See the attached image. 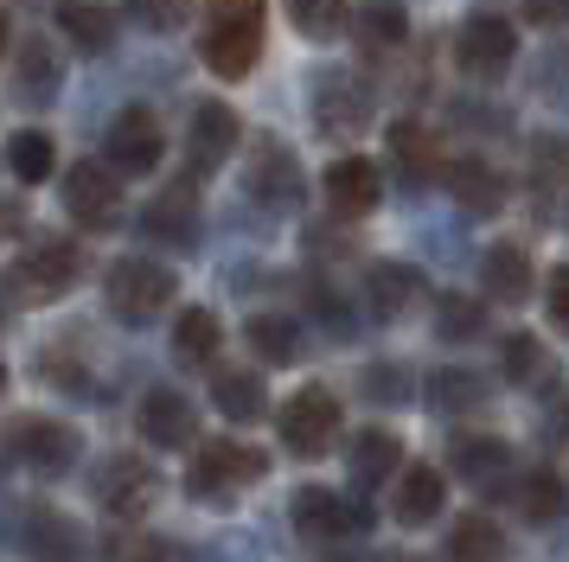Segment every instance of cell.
Instances as JSON below:
<instances>
[{
  "label": "cell",
  "instance_id": "31",
  "mask_svg": "<svg viewBox=\"0 0 569 562\" xmlns=\"http://www.w3.org/2000/svg\"><path fill=\"white\" fill-rule=\"evenodd\" d=\"M218 345H224V327L211 307H186L173 320V358L180 364H218Z\"/></svg>",
  "mask_w": 569,
  "mask_h": 562
},
{
  "label": "cell",
  "instance_id": "6",
  "mask_svg": "<svg viewBox=\"0 0 569 562\" xmlns=\"http://www.w3.org/2000/svg\"><path fill=\"white\" fill-rule=\"evenodd\" d=\"M339 397L333 390H320V383H308V390H295L282 403V415H276V429H282V448L301 460H320L327 448L339 441Z\"/></svg>",
  "mask_w": 569,
  "mask_h": 562
},
{
  "label": "cell",
  "instance_id": "8",
  "mask_svg": "<svg viewBox=\"0 0 569 562\" xmlns=\"http://www.w3.org/2000/svg\"><path fill=\"white\" fill-rule=\"evenodd\" d=\"M199 237H206V211H199V185L192 179H173L167 192L148 199V211H141V243L199 250Z\"/></svg>",
  "mask_w": 569,
  "mask_h": 562
},
{
  "label": "cell",
  "instance_id": "7",
  "mask_svg": "<svg viewBox=\"0 0 569 562\" xmlns=\"http://www.w3.org/2000/svg\"><path fill=\"white\" fill-rule=\"evenodd\" d=\"M313 128L327 141H359L371 128V83L352 71H320L313 77Z\"/></svg>",
  "mask_w": 569,
  "mask_h": 562
},
{
  "label": "cell",
  "instance_id": "26",
  "mask_svg": "<svg viewBox=\"0 0 569 562\" xmlns=\"http://www.w3.org/2000/svg\"><path fill=\"white\" fill-rule=\"evenodd\" d=\"M211 403H218V415H231V422H257V415H269V390H262L257 371L224 364V371H211Z\"/></svg>",
  "mask_w": 569,
  "mask_h": 562
},
{
  "label": "cell",
  "instance_id": "35",
  "mask_svg": "<svg viewBox=\"0 0 569 562\" xmlns=\"http://www.w3.org/2000/svg\"><path fill=\"white\" fill-rule=\"evenodd\" d=\"M512 505H518V518L525 524H557L563 518V480L557 473H525V480L512 485Z\"/></svg>",
  "mask_w": 569,
  "mask_h": 562
},
{
  "label": "cell",
  "instance_id": "13",
  "mask_svg": "<svg viewBox=\"0 0 569 562\" xmlns=\"http://www.w3.org/2000/svg\"><path fill=\"white\" fill-rule=\"evenodd\" d=\"M288 511H295V531L313 536V543H333V536L371 531V505L346 499V492H327V485H301Z\"/></svg>",
  "mask_w": 569,
  "mask_h": 562
},
{
  "label": "cell",
  "instance_id": "34",
  "mask_svg": "<svg viewBox=\"0 0 569 562\" xmlns=\"http://www.w3.org/2000/svg\"><path fill=\"white\" fill-rule=\"evenodd\" d=\"M7 167H13V179L20 185H46V179L58 173V148L46 128H20L13 141H7Z\"/></svg>",
  "mask_w": 569,
  "mask_h": 562
},
{
  "label": "cell",
  "instance_id": "1",
  "mask_svg": "<svg viewBox=\"0 0 569 562\" xmlns=\"http://www.w3.org/2000/svg\"><path fill=\"white\" fill-rule=\"evenodd\" d=\"M262 473H269V454L250 448V441H199V454L186 466V499H199V505H237Z\"/></svg>",
  "mask_w": 569,
  "mask_h": 562
},
{
  "label": "cell",
  "instance_id": "25",
  "mask_svg": "<svg viewBox=\"0 0 569 562\" xmlns=\"http://www.w3.org/2000/svg\"><path fill=\"white\" fill-rule=\"evenodd\" d=\"M58 32L78 51L103 58V51L116 46V7H103V0H64V7H58Z\"/></svg>",
  "mask_w": 569,
  "mask_h": 562
},
{
  "label": "cell",
  "instance_id": "12",
  "mask_svg": "<svg viewBox=\"0 0 569 562\" xmlns=\"http://www.w3.org/2000/svg\"><path fill=\"white\" fill-rule=\"evenodd\" d=\"M154 499H160V473L141 454H116V460L97 466V505H103L109 518H122V524H129V518H148Z\"/></svg>",
  "mask_w": 569,
  "mask_h": 562
},
{
  "label": "cell",
  "instance_id": "21",
  "mask_svg": "<svg viewBox=\"0 0 569 562\" xmlns=\"http://www.w3.org/2000/svg\"><path fill=\"white\" fill-rule=\"evenodd\" d=\"M346 473H352V485H385L390 473H403V441L390 429H365L352 434V448H346Z\"/></svg>",
  "mask_w": 569,
  "mask_h": 562
},
{
  "label": "cell",
  "instance_id": "45",
  "mask_svg": "<svg viewBox=\"0 0 569 562\" xmlns=\"http://www.w3.org/2000/svg\"><path fill=\"white\" fill-rule=\"evenodd\" d=\"M525 20H531V26H563L569 20V0H525Z\"/></svg>",
  "mask_w": 569,
  "mask_h": 562
},
{
  "label": "cell",
  "instance_id": "30",
  "mask_svg": "<svg viewBox=\"0 0 569 562\" xmlns=\"http://www.w3.org/2000/svg\"><path fill=\"white\" fill-rule=\"evenodd\" d=\"M390 160H397L403 179H416V185H422V179H441V167H448L441 148H436V134L422 122H390Z\"/></svg>",
  "mask_w": 569,
  "mask_h": 562
},
{
  "label": "cell",
  "instance_id": "10",
  "mask_svg": "<svg viewBox=\"0 0 569 562\" xmlns=\"http://www.w3.org/2000/svg\"><path fill=\"white\" fill-rule=\"evenodd\" d=\"M64 211L83 230H116L122 224V179L109 173L103 160H78L64 167Z\"/></svg>",
  "mask_w": 569,
  "mask_h": 562
},
{
  "label": "cell",
  "instance_id": "4",
  "mask_svg": "<svg viewBox=\"0 0 569 562\" xmlns=\"http://www.w3.org/2000/svg\"><path fill=\"white\" fill-rule=\"evenodd\" d=\"M0 448L13 466H27L39 480H64L83 454V434L71 422H58V415H13L7 434H0Z\"/></svg>",
  "mask_w": 569,
  "mask_h": 562
},
{
  "label": "cell",
  "instance_id": "38",
  "mask_svg": "<svg viewBox=\"0 0 569 562\" xmlns=\"http://www.w3.org/2000/svg\"><path fill=\"white\" fill-rule=\"evenodd\" d=\"M429 403H436V409H480V403H487V390H480V378H473V371L448 364V371H436V378H429Z\"/></svg>",
  "mask_w": 569,
  "mask_h": 562
},
{
  "label": "cell",
  "instance_id": "27",
  "mask_svg": "<svg viewBox=\"0 0 569 562\" xmlns=\"http://www.w3.org/2000/svg\"><path fill=\"white\" fill-rule=\"evenodd\" d=\"M531 192H538L543 218L557 211V199H569V141H563V134L531 141Z\"/></svg>",
  "mask_w": 569,
  "mask_h": 562
},
{
  "label": "cell",
  "instance_id": "40",
  "mask_svg": "<svg viewBox=\"0 0 569 562\" xmlns=\"http://www.w3.org/2000/svg\"><path fill=\"white\" fill-rule=\"evenodd\" d=\"M129 13L148 26V32H173V26H186L192 0H129Z\"/></svg>",
  "mask_w": 569,
  "mask_h": 562
},
{
  "label": "cell",
  "instance_id": "15",
  "mask_svg": "<svg viewBox=\"0 0 569 562\" xmlns=\"http://www.w3.org/2000/svg\"><path fill=\"white\" fill-rule=\"evenodd\" d=\"M237 141H243V122H237L231 102H199L192 122H186V160H192V179L218 173V167L237 153Z\"/></svg>",
  "mask_w": 569,
  "mask_h": 562
},
{
  "label": "cell",
  "instance_id": "47",
  "mask_svg": "<svg viewBox=\"0 0 569 562\" xmlns=\"http://www.w3.org/2000/svg\"><path fill=\"white\" fill-rule=\"evenodd\" d=\"M7 39H13V26H7V13H0V51H7Z\"/></svg>",
  "mask_w": 569,
  "mask_h": 562
},
{
  "label": "cell",
  "instance_id": "17",
  "mask_svg": "<svg viewBox=\"0 0 569 562\" xmlns=\"http://www.w3.org/2000/svg\"><path fill=\"white\" fill-rule=\"evenodd\" d=\"M320 192L333 204V218H371L378 199H385V173L365 153H339L333 167H327V179H320Z\"/></svg>",
  "mask_w": 569,
  "mask_h": 562
},
{
  "label": "cell",
  "instance_id": "14",
  "mask_svg": "<svg viewBox=\"0 0 569 562\" xmlns=\"http://www.w3.org/2000/svg\"><path fill=\"white\" fill-rule=\"evenodd\" d=\"M455 58H461V71L480 77V83L506 77L512 71V58H518L512 20H499V13H473V20L461 26V39H455Z\"/></svg>",
  "mask_w": 569,
  "mask_h": 562
},
{
  "label": "cell",
  "instance_id": "11",
  "mask_svg": "<svg viewBox=\"0 0 569 562\" xmlns=\"http://www.w3.org/2000/svg\"><path fill=\"white\" fill-rule=\"evenodd\" d=\"M160 153H167V134H160V122L148 116V109H122V116L109 122V134H103V167H109L116 179L154 173Z\"/></svg>",
  "mask_w": 569,
  "mask_h": 562
},
{
  "label": "cell",
  "instance_id": "41",
  "mask_svg": "<svg viewBox=\"0 0 569 562\" xmlns=\"http://www.w3.org/2000/svg\"><path fill=\"white\" fill-rule=\"evenodd\" d=\"M109 562H180V543H167V536H141V543L109 550Z\"/></svg>",
  "mask_w": 569,
  "mask_h": 562
},
{
  "label": "cell",
  "instance_id": "16",
  "mask_svg": "<svg viewBox=\"0 0 569 562\" xmlns=\"http://www.w3.org/2000/svg\"><path fill=\"white\" fill-rule=\"evenodd\" d=\"M134 429H141L148 448H192V441H199V409H192V397L154 383V390L134 403Z\"/></svg>",
  "mask_w": 569,
  "mask_h": 562
},
{
  "label": "cell",
  "instance_id": "42",
  "mask_svg": "<svg viewBox=\"0 0 569 562\" xmlns=\"http://www.w3.org/2000/svg\"><path fill=\"white\" fill-rule=\"evenodd\" d=\"M543 441L550 448H569V390H550L543 397Z\"/></svg>",
  "mask_w": 569,
  "mask_h": 562
},
{
  "label": "cell",
  "instance_id": "24",
  "mask_svg": "<svg viewBox=\"0 0 569 562\" xmlns=\"http://www.w3.org/2000/svg\"><path fill=\"white\" fill-rule=\"evenodd\" d=\"M27 550H32V562H90V543H83V531L64 511H32Z\"/></svg>",
  "mask_w": 569,
  "mask_h": 562
},
{
  "label": "cell",
  "instance_id": "18",
  "mask_svg": "<svg viewBox=\"0 0 569 562\" xmlns=\"http://www.w3.org/2000/svg\"><path fill=\"white\" fill-rule=\"evenodd\" d=\"M441 185H448V192H455V204H461V211H473V218L506 211V173H499L492 160H480V153L448 160V167H441Z\"/></svg>",
  "mask_w": 569,
  "mask_h": 562
},
{
  "label": "cell",
  "instance_id": "23",
  "mask_svg": "<svg viewBox=\"0 0 569 562\" xmlns=\"http://www.w3.org/2000/svg\"><path fill=\"white\" fill-rule=\"evenodd\" d=\"M441 499H448V485H441L436 466H403V473H397V499H390V518L416 531V524L441 518Z\"/></svg>",
  "mask_w": 569,
  "mask_h": 562
},
{
  "label": "cell",
  "instance_id": "32",
  "mask_svg": "<svg viewBox=\"0 0 569 562\" xmlns=\"http://www.w3.org/2000/svg\"><path fill=\"white\" fill-rule=\"evenodd\" d=\"M243 339L262 364H295L301 358V320H288V313H250Z\"/></svg>",
  "mask_w": 569,
  "mask_h": 562
},
{
  "label": "cell",
  "instance_id": "37",
  "mask_svg": "<svg viewBox=\"0 0 569 562\" xmlns=\"http://www.w3.org/2000/svg\"><path fill=\"white\" fill-rule=\"evenodd\" d=\"M436 327H441L448 345H461V339H473V332H487V313H480L473 294H441L436 301Z\"/></svg>",
  "mask_w": 569,
  "mask_h": 562
},
{
  "label": "cell",
  "instance_id": "3",
  "mask_svg": "<svg viewBox=\"0 0 569 562\" xmlns=\"http://www.w3.org/2000/svg\"><path fill=\"white\" fill-rule=\"evenodd\" d=\"M173 294H180V281H173V269L154 262V255H122V262H109V275H103V301L122 327L160 320V313L173 307Z\"/></svg>",
  "mask_w": 569,
  "mask_h": 562
},
{
  "label": "cell",
  "instance_id": "46",
  "mask_svg": "<svg viewBox=\"0 0 569 562\" xmlns=\"http://www.w3.org/2000/svg\"><path fill=\"white\" fill-rule=\"evenodd\" d=\"M20 230V204H0V237H13Z\"/></svg>",
  "mask_w": 569,
  "mask_h": 562
},
{
  "label": "cell",
  "instance_id": "48",
  "mask_svg": "<svg viewBox=\"0 0 569 562\" xmlns=\"http://www.w3.org/2000/svg\"><path fill=\"white\" fill-rule=\"evenodd\" d=\"M0 397H7V364H0Z\"/></svg>",
  "mask_w": 569,
  "mask_h": 562
},
{
  "label": "cell",
  "instance_id": "29",
  "mask_svg": "<svg viewBox=\"0 0 569 562\" xmlns=\"http://www.w3.org/2000/svg\"><path fill=\"white\" fill-rule=\"evenodd\" d=\"M448 562H506V531L487 511H467L448 524Z\"/></svg>",
  "mask_w": 569,
  "mask_h": 562
},
{
  "label": "cell",
  "instance_id": "20",
  "mask_svg": "<svg viewBox=\"0 0 569 562\" xmlns=\"http://www.w3.org/2000/svg\"><path fill=\"white\" fill-rule=\"evenodd\" d=\"M58 90H64V58H58V46L27 39L20 58H13V97L39 109V102H58Z\"/></svg>",
  "mask_w": 569,
  "mask_h": 562
},
{
  "label": "cell",
  "instance_id": "9",
  "mask_svg": "<svg viewBox=\"0 0 569 562\" xmlns=\"http://www.w3.org/2000/svg\"><path fill=\"white\" fill-rule=\"evenodd\" d=\"M243 192H250V204H262V211H295L301 192H308V173H301V160H295L282 141H257L250 160H243Z\"/></svg>",
  "mask_w": 569,
  "mask_h": 562
},
{
  "label": "cell",
  "instance_id": "22",
  "mask_svg": "<svg viewBox=\"0 0 569 562\" xmlns=\"http://www.w3.org/2000/svg\"><path fill=\"white\" fill-rule=\"evenodd\" d=\"M448 466H455L467 485H499L512 473V448H506L499 434H461V441H448Z\"/></svg>",
  "mask_w": 569,
  "mask_h": 562
},
{
  "label": "cell",
  "instance_id": "33",
  "mask_svg": "<svg viewBox=\"0 0 569 562\" xmlns=\"http://www.w3.org/2000/svg\"><path fill=\"white\" fill-rule=\"evenodd\" d=\"M480 275H487L492 301H525L531 294V255H525V243H492Z\"/></svg>",
  "mask_w": 569,
  "mask_h": 562
},
{
  "label": "cell",
  "instance_id": "28",
  "mask_svg": "<svg viewBox=\"0 0 569 562\" xmlns=\"http://www.w3.org/2000/svg\"><path fill=\"white\" fill-rule=\"evenodd\" d=\"M352 32H359L365 51H397L410 39V13H403V0H359L352 7Z\"/></svg>",
  "mask_w": 569,
  "mask_h": 562
},
{
  "label": "cell",
  "instance_id": "43",
  "mask_svg": "<svg viewBox=\"0 0 569 562\" xmlns=\"http://www.w3.org/2000/svg\"><path fill=\"white\" fill-rule=\"evenodd\" d=\"M543 301H550L557 332H569V262H557V269H550V294H543Z\"/></svg>",
  "mask_w": 569,
  "mask_h": 562
},
{
  "label": "cell",
  "instance_id": "44",
  "mask_svg": "<svg viewBox=\"0 0 569 562\" xmlns=\"http://www.w3.org/2000/svg\"><path fill=\"white\" fill-rule=\"evenodd\" d=\"M365 390H378V403H403L410 378H403V371H390V364H378V371H365Z\"/></svg>",
  "mask_w": 569,
  "mask_h": 562
},
{
  "label": "cell",
  "instance_id": "36",
  "mask_svg": "<svg viewBox=\"0 0 569 562\" xmlns=\"http://www.w3.org/2000/svg\"><path fill=\"white\" fill-rule=\"evenodd\" d=\"M288 20L301 39H339L346 20H352V7L346 0H288Z\"/></svg>",
  "mask_w": 569,
  "mask_h": 562
},
{
  "label": "cell",
  "instance_id": "39",
  "mask_svg": "<svg viewBox=\"0 0 569 562\" xmlns=\"http://www.w3.org/2000/svg\"><path fill=\"white\" fill-rule=\"evenodd\" d=\"M538 378H550L543 345L531 332H512V339H506V383H538Z\"/></svg>",
  "mask_w": 569,
  "mask_h": 562
},
{
  "label": "cell",
  "instance_id": "2",
  "mask_svg": "<svg viewBox=\"0 0 569 562\" xmlns=\"http://www.w3.org/2000/svg\"><path fill=\"white\" fill-rule=\"evenodd\" d=\"M218 77H250L262 58V0H206V39H199Z\"/></svg>",
  "mask_w": 569,
  "mask_h": 562
},
{
  "label": "cell",
  "instance_id": "19",
  "mask_svg": "<svg viewBox=\"0 0 569 562\" xmlns=\"http://www.w3.org/2000/svg\"><path fill=\"white\" fill-rule=\"evenodd\" d=\"M422 294H429L422 269H410V262H371L365 269V307H371V320H403Z\"/></svg>",
  "mask_w": 569,
  "mask_h": 562
},
{
  "label": "cell",
  "instance_id": "5",
  "mask_svg": "<svg viewBox=\"0 0 569 562\" xmlns=\"http://www.w3.org/2000/svg\"><path fill=\"white\" fill-rule=\"evenodd\" d=\"M78 275H83V250L71 237H32L27 250L13 255V294L32 307L64 301L78 288Z\"/></svg>",
  "mask_w": 569,
  "mask_h": 562
}]
</instances>
